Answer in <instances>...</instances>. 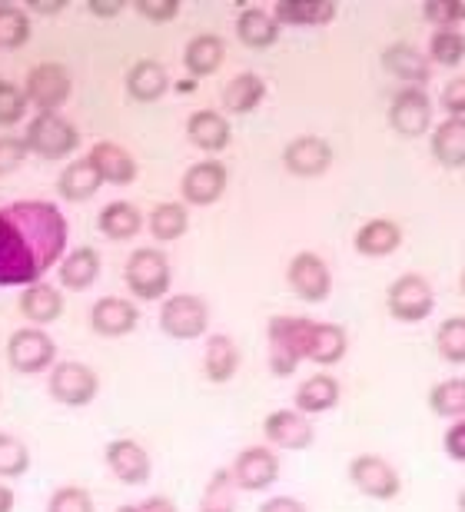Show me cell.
I'll return each mask as SVG.
<instances>
[{
	"instance_id": "obj_1",
	"label": "cell",
	"mask_w": 465,
	"mask_h": 512,
	"mask_svg": "<svg viewBox=\"0 0 465 512\" xmlns=\"http://www.w3.org/2000/svg\"><path fill=\"white\" fill-rule=\"evenodd\" d=\"M67 256V217L47 200L0 207V286H30Z\"/></svg>"
},
{
	"instance_id": "obj_2",
	"label": "cell",
	"mask_w": 465,
	"mask_h": 512,
	"mask_svg": "<svg viewBox=\"0 0 465 512\" xmlns=\"http://www.w3.org/2000/svg\"><path fill=\"white\" fill-rule=\"evenodd\" d=\"M313 320L306 316H273L266 326V340H270V370L279 380L296 373V366L306 360V333Z\"/></svg>"
},
{
	"instance_id": "obj_3",
	"label": "cell",
	"mask_w": 465,
	"mask_h": 512,
	"mask_svg": "<svg viewBox=\"0 0 465 512\" xmlns=\"http://www.w3.org/2000/svg\"><path fill=\"white\" fill-rule=\"evenodd\" d=\"M123 280H127V290L137 296V300H167L173 273H170V260L167 253L153 250V247H140L127 256V266H123Z\"/></svg>"
},
{
	"instance_id": "obj_4",
	"label": "cell",
	"mask_w": 465,
	"mask_h": 512,
	"mask_svg": "<svg viewBox=\"0 0 465 512\" xmlns=\"http://www.w3.org/2000/svg\"><path fill=\"white\" fill-rule=\"evenodd\" d=\"M160 330L180 343L200 340L210 330V306L196 293H173L160 306Z\"/></svg>"
},
{
	"instance_id": "obj_5",
	"label": "cell",
	"mask_w": 465,
	"mask_h": 512,
	"mask_svg": "<svg viewBox=\"0 0 465 512\" xmlns=\"http://www.w3.org/2000/svg\"><path fill=\"white\" fill-rule=\"evenodd\" d=\"M27 150L44 160H64L80 147V130L60 114H37L27 124Z\"/></svg>"
},
{
	"instance_id": "obj_6",
	"label": "cell",
	"mask_w": 465,
	"mask_h": 512,
	"mask_svg": "<svg viewBox=\"0 0 465 512\" xmlns=\"http://www.w3.org/2000/svg\"><path fill=\"white\" fill-rule=\"evenodd\" d=\"M7 363L14 373L34 376L44 370H54L57 363V343L50 340L47 330L40 326H24V330H14L7 340Z\"/></svg>"
},
{
	"instance_id": "obj_7",
	"label": "cell",
	"mask_w": 465,
	"mask_h": 512,
	"mask_svg": "<svg viewBox=\"0 0 465 512\" xmlns=\"http://www.w3.org/2000/svg\"><path fill=\"white\" fill-rule=\"evenodd\" d=\"M47 393L60 406H70V409L90 406L100 393V376L93 373L87 363H77V360L54 363V370L47 376Z\"/></svg>"
},
{
	"instance_id": "obj_8",
	"label": "cell",
	"mask_w": 465,
	"mask_h": 512,
	"mask_svg": "<svg viewBox=\"0 0 465 512\" xmlns=\"http://www.w3.org/2000/svg\"><path fill=\"white\" fill-rule=\"evenodd\" d=\"M24 94L30 107H37V114H60V107L74 94V74L64 64L47 60V64H37L27 74Z\"/></svg>"
},
{
	"instance_id": "obj_9",
	"label": "cell",
	"mask_w": 465,
	"mask_h": 512,
	"mask_svg": "<svg viewBox=\"0 0 465 512\" xmlns=\"http://www.w3.org/2000/svg\"><path fill=\"white\" fill-rule=\"evenodd\" d=\"M386 306L389 316L399 323H422L429 320L432 310H436V293L426 276L419 273H402L399 280H392L389 293H386Z\"/></svg>"
},
{
	"instance_id": "obj_10",
	"label": "cell",
	"mask_w": 465,
	"mask_h": 512,
	"mask_svg": "<svg viewBox=\"0 0 465 512\" xmlns=\"http://www.w3.org/2000/svg\"><path fill=\"white\" fill-rule=\"evenodd\" d=\"M349 483H353L363 496L379 499V503H389V499H396L402 493L399 469L379 453L353 456V463H349Z\"/></svg>"
},
{
	"instance_id": "obj_11",
	"label": "cell",
	"mask_w": 465,
	"mask_h": 512,
	"mask_svg": "<svg viewBox=\"0 0 465 512\" xmlns=\"http://www.w3.org/2000/svg\"><path fill=\"white\" fill-rule=\"evenodd\" d=\"M286 283L303 303H323L333 293V273H329L326 260L319 253H296L286 266Z\"/></svg>"
},
{
	"instance_id": "obj_12",
	"label": "cell",
	"mask_w": 465,
	"mask_h": 512,
	"mask_svg": "<svg viewBox=\"0 0 465 512\" xmlns=\"http://www.w3.org/2000/svg\"><path fill=\"white\" fill-rule=\"evenodd\" d=\"M226 183H230V170L223 160H200L183 173L180 197L190 207H210L226 193Z\"/></svg>"
},
{
	"instance_id": "obj_13",
	"label": "cell",
	"mask_w": 465,
	"mask_h": 512,
	"mask_svg": "<svg viewBox=\"0 0 465 512\" xmlns=\"http://www.w3.org/2000/svg\"><path fill=\"white\" fill-rule=\"evenodd\" d=\"M240 493H263L279 479V456L266 446H246L230 466Z\"/></svg>"
},
{
	"instance_id": "obj_14",
	"label": "cell",
	"mask_w": 465,
	"mask_h": 512,
	"mask_svg": "<svg viewBox=\"0 0 465 512\" xmlns=\"http://www.w3.org/2000/svg\"><path fill=\"white\" fill-rule=\"evenodd\" d=\"M389 124L402 137H422L432 127V100L422 87H402L389 104Z\"/></svg>"
},
{
	"instance_id": "obj_15",
	"label": "cell",
	"mask_w": 465,
	"mask_h": 512,
	"mask_svg": "<svg viewBox=\"0 0 465 512\" xmlns=\"http://www.w3.org/2000/svg\"><path fill=\"white\" fill-rule=\"evenodd\" d=\"M263 436H266V443L276 449L299 453V449L313 446L316 429L309 423V416H303L299 409H273V413L263 419Z\"/></svg>"
},
{
	"instance_id": "obj_16",
	"label": "cell",
	"mask_w": 465,
	"mask_h": 512,
	"mask_svg": "<svg viewBox=\"0 0 465 512\" xmlns=\"http://www.w3.org/2000/svg\"><path fill=\"white\" fill-rule=\"evenodd\" d=\"M103 459H107L110 473L127 486H143L153 473V459L137 439H110L107 449H103Z\"/></svg>"
},
{
	"instance_id": "obj_17",
	"label": "cell",
	"mask_w": 465,
	"mask_h": 512,
	"mask_svg": "<svg viewBox=\"0 0 465 512\" xmlns=\"http://www.w3.org/2000/svg\"><path fill=\"white\" fill-rule=\"evenodd\" d=\"M283 167L293 173V177H323V173L333 167V147H329L323 137H316V133H306V137H296L286 143Z\"/></svg>"
},
{
	"instance_id": "obj_18",
	"label": "cell",
	"mask_w": 465,
	"mask_h": 512,
	"mask_svg": "<svg viewBox=\"0 0 465 512\" xmlns=\"http://www.w3.org/2000/svg\"><path fill=\"white\" fill-rule=\"evenodd\" d=\"M137 323H140V310L130 300H123V296H100V300L90 306L93 333L110 336V340L133 333Z\"/></svg>"
},
{
	"instance_id": "obj_19",
	"label": "cell",
	"mask_w": 465,
	"mask_h": 512,
	"mask_svg": "<svg viewBox=\"0 0 465 512\" xmlns=\"http://www.w3.org/2000/svg\"><path fill=\"white\" fill-rule=\"evenodd\" d=\"M87 157H90L93 167H97L103 183H113V187H130V183L137 180V157H133L127 147H120V143L100 140V143H93Z\"/></svg>"
},
{
	"instance_id": "obj_20",
	"label": "cell",
	"mask_w": 465,
	"mask_h": 512,
	"mask_svg": "<svg viewBox=\"0 0 465 512\" xmlns=\"http://www.w3.org/2000/svg\"><path fill=\"white\" fill-rule=\"evenodd\" d=\"M186 137L196 150L203 153H220L230 147L233 140V130H230V120L220 110H193L190 120H186Z\"/></svg>"
},
{
	"instance_id": "obj_21",
	"label": "cell",
	"mask_w": 465,
	"mask_h": 512,
	"mask_svg": "<svg viewBox=\"0 0 465 512\" xmlns=\"http://www.w3.org/2000/svg\"><path fill=\"white\" fill-rule=\"evenodd\" d=\"M349 353V333L336 323H316L306 333V360L316 366H336Z\"/></svg>"
},
{
	"instance_id": "obj_22",
	"label": "cell",
	"mask_w": 465,
	"mask_h": 512,
	"mask_svg": "<svg viewBox=\"0 0 465 512\" xmlns=\"http://www.w3.org/2000/svg\"><path fill=\"white\" fill-rule=\"evenodd\" d=\"M382 67H386L392 77L406 80L409 87H426L432 80L429 57L412 44H392V47L382 50Z\"/></svg>"
},
{
	"instance_id": "obj_23",
	"label": "cell",
	"mask_w": 465,
	"mask_h": 512,
	"mask_svg": "<svg viewBox=\"0 0 465 512\" xmlns=\"http://www.w3.org/2000/svg\"><path fill=\"white\" fill-rule=\"evenodd\" d=\"M339 396H343V389H339V380L329 373H313L309 380L299 383L296 396H293V409H299L303 416H319V413H329V409L339 406Z\"/></svg>"
},
{
	"instance_id": "obj_24",
	"label": "cell",
	"mask_w": 465,
	"mask_h": 512,
	"mask_svg": "<svg viewBox=\"0 0 465 512\" xmlns=\"http://www.w3.org/2000/svg\"><path fill=\"white\" fill-rule=\"evenodd\" d=\"M270 14L279 27H326L333 24L336 4L333 0H276Z\"/></svg>"
},
{
	"instance_id": "obj_25",
	"label": "cell",
	"mask_w": 465,
	"mask_h": 512,
	"mask_svg": "<svg viewBox=\"0 0 465 512\" xmlns=\"http://www.w3.org/2000/svg\"><path fill=\"white\" fill-rule=\"evenodd\" d=\"M20 313H24V320L30 326H50L54 320H60V313H64V293L54 290L50 283H30L24 286V293H20Z\"/></svg>"
},
{
	"instance_id": "obj_26",
	"label": "cell",
	"mask_w": 465,
	"mask_h": 512,
	"mask_svg": "<svg viewBox=\"0 0 465 512\" xmlns=\"http://www.w3.org/2000/svg\"><path fill=\"white\" fill-rule=\"evenodd\" d=\"M353 247L359 256H369V260H379V256H389L402 247V227L396 220H386V217H376L363 223L356 230V240Z\"/></svg>"
},
{
	"instance_id": "obj_27",
	"label": "cell",
	"mask_w": 465,
	"mask_h": 512,
	"mask_svg": "<svg viewBox=\"0 0 465 512\" xmlns=\"http://www.w3.org/2000/svg\"><path fill=\"white\" fill-rule=\"evenodd\" d=\"M170 90V74L160 60H137L127 70V94L137 100V104H153Z\"/></svg>"
},
{
	"instance_id": "obj_28",
	"label": "cell",
	"mask_w": 465,
	"mask_h": 512,
	"mask_svg": "<svg viewBox=\"0 0 465 512\" xmlns=\"http://www.w3.org/2000/svg\"><path fill=\"white\" fill-rule=\"evenodd\" d=\"M279 30L283 27H279L276 17L263 7H243L240 17H236V37H240V44L250 50L273 47L279 40Z\"/></svg>"
},
{
	"instance_id": "obj_29",
	"label": "cell",
	"mask_w": 465,
	"mask_h": 512,
	"mask_svg": "<svg viewBox=\"0 0 465 512\" xmlns=\"http://www.w3.org/2000/svg\"><path fill=\"white\" fill-rule=\"evenodd\" d=\"M100 266H103V260H100L97 250H93V247H77V250H70L64 260H60L57 273H60V283H64L67 290L84 293V290H90L93 283H97Z\"/></svg>"
},
{
	"instance_id": "obj_30",
	"label": "cell",
	"mask_w": 465,
	"mask_h": 512,
	"mask_svg": "<svg viewBox=\"0 0 465 512\" xmlns=\"http://www.w3.org/2000/svg\"><path fill=\"white\" fill-rule=\"evenodd\" d=\"M223 57H226L223 37L196 34L190 44H186V50H183V67H186V74H190L193 80H200V77L216 74L220 64H223Z\"/></svg>"
},
{
	"instance_id": "obj_31",
	"label": "cell",
	"mask_w": 465,
	"mask_h": 512,
	"mask_svg": "<svg viewBox=\"0 0 465 512\" xmlns=\"http://www.w3.org/2000/svg\"><path fill=\"white\" fill-rule=\"evenodd\" d=\"M236 370H240V350L226 333L206 336V353H203V373L210 383H230Z\"/></svg>"
},
{
	"instance_id": "obj_32",
	"label": "cell",
	"mask_w": 465,
	"mask_h": 512,
	"mask_svg": "<svg viewBox=\"0 0 465 512\" xmlns=\"http://www.w3.org/2000/svg\"><path fill=\"white\" fill-rule=\"evenodd\" d=\"M432 157L449 170L465 167V117H446L432 130Z\"/></svg>"
},
{
	"instance_id": "obj_33",
	"label": "cell",
	"mask_w": 465,
	"mask_h": 512,
	"mask_svg": "<svg viewBox=\"0 0 465 512\" xmlns=\"http://www.w3.org/2000/svg\"><path fill=\"white\" fill-rule=\"evenodd\" d=\"M100 187H103V180H100L97 167L90 163V157H77L74 163H67L64 173H60V180H57L60 197L70 200V203L90 200Z\"/></svg>"
},
{
	"instance_id": "obj_34",
	"label": "cell",
	"mask_w": 465,
	"mask_h": 512,
	"mask_svg": "<svg viewBox=\"0 0 465 512\" xmlns=\"http://www.w3.org/2000/svg\"><path fill=\"white\" fill-rule=\"evenodd\" d=\"M263 97H266V80L260 74H240V77H233L230 84L223 87V110L226 114H236V117H243V114H253L256 107L263 104Z\"/></svg>"
},
{
	"instance_id": "obj_35",
	"label": "cell",
	"mask_w": 465,
	"mask_h": 512,
	"mask_svg": "<svg viewBox=\"0 0 465 512\" xmlns=\"http://www.w3.org/2000/svg\"><path fill=\"white\" fill-rule=\"evenodd\" d=\"M97 227L103 237H110V240H133L143 227V213L127 200H113L100 210Z\"/></svg>"
},
{
	"instance_id": "obj_36",
	"label": "cell",
	"mask_w": 465,
	"mask_h": 512,
	"mask_svg": "<svg viewBox=\"0 0 465 512\" xmlns=\"http://www.w3.org/2000/svg\"><path fill=\"white\" fill-rule=\"evenodd\" d=\"M147 227L157 240L170 243L180 240L186 230H190V213H186L183 203H157L147 217Z\"/></svg>"
},
{
	"instance_id": "obj_37",
	"label": "cell",
	"mask_w": 465,
	"mask_h": 512,
	"mask_svg": "<svg viewBox=\"0 0 465 512\" xmlns=\"http://www.w3.org/2000/svg\"><path fill=\"white\" fill-rule=\"evenodd\" d=\"M429 409L439 419H465V376H449L432 386Z\"/></svg>"
},
{
	"instance_id": "obj_38",
	"label": "cell",
	"mask_w": 465,
	"mask_h": 512,
	"mask_svg": "<svg viewBox=\"0 0 465 512\" xmlns=\"http://www.w3.org/2000/svg\"><path fill=\"white\" fill-rule=\"evenodd\" d=\"M236 493H240V489H236L230 469H216L203 489L200 509L196 512H236Z\"/></svg>"
},
{
	"instance_id": "obj_39",
	"label": "cell",
	"mask_w": 465,
	"mask_h": 512,
	"mask_svg": "<svg viewBox=\"0 0 465 512\" xmlns=\"http://www.w3.org/2000/svg\"><path fill=\"white\" fill-rule=\"evenodd\" d=\"M30 40V17L24 7L0 0V47L17 50Z\"/></svg>"
},
{
	"instance_id": "obj_40",
	"label": "cell",
	"mask_w": 465,
	"mask_h": 512,
	"mask_svg": "<svg viewBox=\"0 0 465 512\" xmlns=\"http://www.w3.org/2000/svg\"><path fill=\"white\" fill-rule=\"evenodd\" d=\"M465 60V34L456 30H436L429 40V64L439 67H459Z\"/></svg>"
},
{
	"instance_id": "obj_41",
	"label": "cell",
	"mask_w": 465,
	"mask_h": 512,
	"mask_svg": "<svg viewBox=\"0 0 465 512\" xmlns=\"http://www.w3.org/2000/svg\"><path fill=\"white\" fill-rule=\"evenodd\" d=\"M436 350L446 363L462 366L465 363V316H449L436 330Z\"/></svg>"
},
{
	"instance_id": "obj_42",
	"label": "cell",
	"mask_w": 465,
	"mask_h": 512,
	"mask_svg": "<svg viewBox=\"0 0 465 512\" xmlns=\"http://www.w3.org/2000/svg\"><path fill=\"white\" fill-rule=\"evenodd\" d=\"M30 469V449L14 433H0V479H20Z\"/></svg>"
},
{
	"instance_id": "obj_43",
	"label": "cell",
	"mask_w": 465,
	"mask_h": 512,
	"mask_svg": "<svg viewBox=\"0 0 465 512\" xmlns=\"http://www.w3.org/2000/svg\"><path fill=\"white\" fill-rule=\"evenodd\" d=\"M30 100L24 87H17L14 80H0V127H17L24 120Z\"/></svg>"
},
{
	"instance_id": "obj_44",
	"label": "cell",
	"mask_w": 465,
	"mask_h": 512,
	"mask_svg": "<svg viewBox=\"0 0 465 512\" xmlns=\"http://www.w3.org/2000/svg\"><path fill=\"white\" fill-rule=\"evenodd\" d=\"M422 14L436 30H456V24H465V0H426Z\"/></svg>"
},
{
	"instance_id": "obj_45",
	"label": "cell",
	"mask_w": 465,
	"mask_h": 512,
	"mask_svg": "<svg viewBox=\"0 0 465 512\" xmlns=\"http://www.w3.org/2000/svg\"><path fill=\"white\" fill-rule=\"evenodd\" d=\"M47 512H97L84 486H60L47 499Z\"/></svg>"
},
{
	"instance_id": "obj_46",
	"label": "cell",
	"mask_w": 465,
	"mask_h": 512,
	"mask_svg": "<svg viewBox=\"0 0 465 512\" xmlns=\"http://www.w3.org/2000/svg\"><path fill=\"white\" fill-rule=\"evenodd\" d=\"M133 10L147 20V24H170L180 14V0H137Z\"/></svg>"
},
{
	"instance_id": "obj_47",
	"label": "cell",
	"mask_w": 465,
	"mask_h": 512,
	"mask_svg": "<svg viewBox=\"0 0 465 512\" xmlns=\"http://www.w3.org/2000/svg\"><path fill=\"white\" fill-rule=\"evenodd\" d=\"M27 140L24 137H0V177L14 173L27 160Z\"/></svg>"
},
{
	"instance_id": "obj_48",
	"label": "cell",
	"mask_w": 465,
	"mask_h": 512,
	"mask_svg": "<svg viewBox=\"0 0 465 512\" xmlns=\"http://www.w3.org/2000/svg\"><path fill=\"white\" fill-rule=\"evenodd\" d=\"M442 110L449 117H465V77H456L446 84V90H442Z\"/></svg>"
},
{
	"instance_id": "obj_49",
	"label": "cell",
	"mask_w": 465,
	"mask_h": 512,
	"mask_svg": "<svg viewBox=\"0 0 465 512\" xmlns=\"http://www.w3.org/2000/svg\"><path fill=\"white\" fill-rule=\"evenodd\" d=\"M442 449H446L449 459H456V463H465V419H456L446 436H442Z\"/></svg>"
},
{
	"instance_id": "obj_50",
	"label": "cell",
	"mask_w": 465,
	"mask_h": 512,
	"mask_svg": "<svg viewBox=\"0 0 465 512\" xmlns=\"http://www.w3.org/2000/svg\"><path fill=\"white\" fill-rule=\"evenodd\" d=\"M256 512H309V509L299 503L296 496H273V499H266V503H260Z\"/></svg>"
},
{
	"instance_id": "obj_51",
	"label": "cell",
	"mask_w": 465,
	"mask_h": 512,
	"mask_svg": "<svg viewBox=\"0 0 465 512\" xmlns=\"http://www.w3.org/2000/svg\"><path fill=\"white\" fill-rule=\"evenodd\" d=\"M27 14H44V17H57V14H64L67 4L64 0H27L24 4Z\"/></svg>"
},
{
	"instance_id": "obj_52",
	"label": "cell",
	"mask_w": 465,
	"mask_h": 512,
	"mask_svg": "<svg viewBox=\"0 0 465 512\" xmlns=\"http://www.w3.org/2000/svg\"><path fill=\"white\" fill-rule=\"evenodd\" d=\"M87 10L93 17H117L123 10V4L120 0H87Z\"/></svg>"
},
{
	"instance_id": "obj_53",
	"label": "cell",
	"mask_w": 465,
	"mask_h": 512,
	"mask_svg": "<svg viewBox=\"0 0 465 512\" xmlns=\"http://www.w3.org/2000/svg\"><path fill=\"white\" fill-rule=\"evenodd\" d=\"M137 512H177V503L167 496H150L137 506Z\"/></svg>"
},
{
	"instance_id": "obj_54",
	"label": "cell",
	"mask_w": 465,
	"mask_h": 512,
	"mask_svg": "<svg viewBox=\"0 0 465 512\" xmlns=\"http://www.w3.org/2000/svg\"><path fill=\"white\" fill-rule=\"evenodd\" d=\"M14 506H17L14 489H10L4 479H0V512H14Z\"/></svg>"
},
{
	"instance_id": "obj_55",
	"label": "cell",
	"mask_w": 465,
	"mask_h": 512,
	"mask_svg": "<svg viewBox=\"0 0 465 512\" xmlns=\"http://www.w3.org/2000/svg\"><path fill=\"white\" fill-rule=\"evenodd\" d=\"M193 87H196V80H183V84H177V90H183V94H190Z\"/></svg>"
},
{
	"instance_id": "obj_56",
	"label": "cell",
	"mask_w": 465,
	"mask_h": 512,
	"mask_svg": "<svg viewBox=\"0 0 465 512\" xmlns=\"http://www.w3.org/2000/svg\"><path fill=\"white\" fill-rule=\"evenodd\" d=\"M456 503H459V512H465V489H462V493H459V499H456Z\"/></svg>"
},
{
	"instance_id": "obj_57",
	"label": "cell",
	"mask_w": 465,
	"mask_h": 512,
	"mask_svg": "<svg viewBox=\"0 0 465 512\" xmlns=\"http://www.w3.org/2000/svg\"><path fill=\"white\" fill-rule=\"evenodd\" d=\"M117 512H137V506H120Z\"/></svg>"
},
{
	"instance_id": "obj_58",
	"label": "cell",
	"mask_w": 465,
	"mask_h": 512,
	"mask_svg": "<svg viewBox=\"0 0 465 512\" xmlns=\"http://www.w3.org/2000/svg\"><path fill=\"white\" fill-rule=\"evenodd\" d=\"M462 296H465V270H462Z\"/></svg>"
}]
</instances>
